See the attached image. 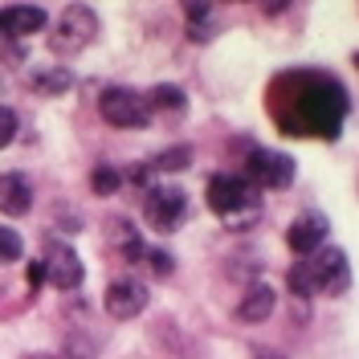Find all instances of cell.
I'll return each mask as SVG.
<instances>
[{"label": "cell", "mask_w": 359, "mask_h": 359, "mask_svg": "<svg viewBox=\"0 0 359 359\" xmlns=\"http://www.w3.org/2000/svg\"><path fill=\"white\" fill-rule=\"evenodd\" d=\"M278 94H282V102H273V114L282 118V127L290 135L335 139L347 118V90L323 74H290L278 82L273 98Z\"/></svg>", "instance_id": "obj_1"}, {"label": "cell", "mask_w": 359, "mask_h": 359, "mask_svg": "<svg viewBox=\"0 0 359 359\" xmlns=\"http://www.w3.org/2000/svg\"><path fill=\"white\" fill-rule=\"evenodd\" d=\"M208 208L221 217L229 229H245L257 221V188L245 176H212L208 180Z\"/></svg>", "instance_id": "obj_2"}, {"label": "cell", "mask_w": 359, "mask_h": 359, "mask_svg": "<svg viewBox=\"0 0 359 359\" xmlns=\"http://www.w3.org/2000/svg\"><path fill=\"white\" fill-rule=\"evenodd\" d=\"M98 111H102V118L114 123V127H143L147 114H151V107H147L143 94H135V90H127V86H107L102 98H98Z\"/></svg>", "instance_id": "obj_3"}, {"label": "cell", "mask_w": 359, "mask_h": 359, "mask_svg": "<svg viewBox=\"0 0 359 359\" xmlns=\"http://www.w3.org/2000/svg\"><path fill=\"white\" fill-rule=\"evenodd\" d=\"M306 269H311V282L318 294H343L351 286V266H347L343 249H318V253H311Z\"/></svg>", "instance_id": "obj_4"}, {"label": "cell", "mask_w": 359, "mask_h": 359, "mask_svg": "<svg viewBox=\"0 0 359 359\" xmlns=\"http://www.w3.org/2000/svg\"><path fill=\"white\" fill-rule=\"evenodd\" d=\"M245 180L257 188H290L294 180V159L282 156V151H266V147H257V151H249L245 159Z\"/></svg>", "instance_id": "obj_5"}, {"label": "cell", "mask_w": 359, "mask_h": 359, "mask_svg": "<svg viewBox=\"0 0 359 359\" xmlns=\"http://www.w3.org/2000/svg\"><path fill=\"white\" fill-rule=\"evenodd\" d=\"M94 33H98V17H94V8L86 4H69L66 13H62V21L53 29V49H82V45L94 41Z\"/></svg>", "instance_id": "obj_6"}, {"label": "cell", "mask_w": 359, "mask_h": 359, "mask_svg": "<svg viewBox=\"0 0 359 359\" xmlns=\"http://www.w3.org/2000/svg\"><path fill=\"white\" fill-rule=\"evenodd\" d=\"M143 212H147V224H151V229L176 233L180 221L188 217V201H184V192H176V188H147Z\"/></svg>", "instance_id": "obj_7"}, {"label": "cell", "mask_w": 359, "mask_h": 359, "mask_svg": "<svg viewBox=\"0 0 359 359\" xmlns=\"http://www.w3.org/2000/svg\"><path fill=\"white\" fill-rule=\"evenodd\" d=\"M41 269L57 290H78V286H82V262H78V253H74L66 241H45Z\"/></svg>", "instance_id": "obj_8"}, {"label": "cell", "mask_w": 359, "mask_h": 359, "mask_svg": "<svg viewBox=\"0 0 359 359\" xmlns=\"http://www.w3.org/2000/svg\"><path fill=\"white\" fill-rule=\"evenodd\" d=\"M147 306V286L143 282H135V278H118L107 286V311L111 318H135V314H143Z\"/></svg>", "instance_id": "obj_9"}, {"label": "cell", "mask_w": 359, "mask_h": 359, "mask_svg": "<svg viewBox=\"0 0 359 359\" xmlns=\"http://www.w3.org/2000/svg\"><path fill=\"white\" fill-rule=\"evenodd\" d=\"M323 237H327V217H323V212H302V217L290 224V233H286V245H290L298 257H311L314 249L323 245Z\"/></svg>", "instance_id": "obj_10"}, {"label": "cell", "mask_w": 359, "mask_h": 359, "mask_svg": "<svg viewBox=\"0 0 359 359\" xmlns=\"http://www.w3.org/2000/svg\"><path fill=\"white\" fill-rule=\"evenodd\" d=\"M45 25H49V17H45V8H37V4H13V8L0 13V29L8 37H33V33H41Z\"/></svg>", "instance_id": "obj_11"}, {"label": "cell", "mask_w": 359, "mask_h": 359, "mask_svg": "<svg viewBox=\"0 0 359 359\" xmlns=\"http://www.w3.org/2000/svg\"><path fill=\"white\" fill-rule=\"evenodd\" d=\"M29 208H33V188H29V180L17 176V172L0 176V212H4V217H25Z\"/></svg>", "instance_id": "obj_12"}, {"label": "cell", "mask_w": 359, "mask_h": 359, "mask_svg": "<svg viewBox=\"0 0 359 359\" xmlns=\"http://www.w3.org/2000/svg\"><path fill=\"white\" fill-rule=\"evenodd\" d=\"M273 302H278V294L269 290V286H253V290H245L237 314H241L245 323H266L269 314H273Z\"/></svg>", "instance_id": "obj_13"}, {"label": "cell", "mask_w": 359, "mask_h": 359, "mask_svg": "<svg viewBox=\"0 0 359 359\" xmlns=\"http://www.w3.org/2000/svg\"><path fill=\"white\" fill-rule=\"evenodd\" d=\"M21 253H25L21 233H17V229H4V224H0V266H13V262H21Z\"/></svg>", "instance_id": "obj_14"}, {"label": "cell", "mask_w": 359, "mask_h": 359, "mask_svg": "<svg viewBox=\"0 0 359 359\" xmlns=\"http://www.w3.org/2000/svg\"><path fill=\"white\" fill-rule=\"evenodd\" d=\"M147 107H159V111H184V90L180 86H156Z\"/></svg>", "instance_id": "obj_15"}, {"label": "cell", "mask_w": 359, "mask_h": 359, "mask_svg": "<svg viewBox=\"0 0 359 359\" xmlns=\"http://www.w3.org/2000/svg\"><path fill=\"white\" fill-rule=\"evenodd\" d=\"M208 17H212V8H204V4H192L188 8V37L192 41H208Z\"/></svg>", "instance_id": "obj_16"}, {"label": "cell", "mask_w": 359, "mask_h": 359, "mask_svg": "<svg viewBox=\"0 0 359 359\" xmlns=\"http://www.w3.org/2000/svg\"><path fill=\"white\" fill-rule=\"evenodd\" d=\"M90 184H94L98 196H114V188H118V172H114L111 163H98L94 176H90Z\"/></svg>", "instance_id": "obj_17"}, {"label": "cell", "mask_w": 359, "mask_h": 359, "mask_svg": "<svg viewBox=\"0 0 359 359\" xmlns=\"http://www.w3.org/2000/svg\"><path fill=\"white\" fill-rule=\"evenodd\" d=\"M188 159H192L188 147H172V151H163V156L156 159V168H163V172H180V168H188Z\"/></svg>", "instance_id": "obj_18"}, {"label": "cell", "mask_w": 359, "mask_h": 359, "mask_svg": "<svg viewBox=\"0 0 359 359\" xmlns=\"http://www.w3.org/2000/svg\"><path fill=\"white\" fill-rule=\"evenodd\" d=\"M290 290L298 294V298H306V294L314 290V282H311V269H306V262H298V266L290 269Z\"/></svg>", "instance_id": "obj_19"}, {"label": "cell", "mask_w": 359, "mask_h": 359, "mask_svg": "<svg viewBox=\"0 0 359 359\" xmlns=\"http://www.w3.org/2000/svg\"><path fill=\"white\" fill-rule=\"evenodd\" d=\"M17 127H21V123H17V111L0 107V151H4V147H8V143L17 139Z\"/></svg>", "instance_id": "obj_20"}, {"label": "cell", "mask_w": 359, "mask_h": 359, "mask_svg": "<svg viewBox=\"0 0 359 359\" xmlns=\"http://www.w3.org/2000/svg\"><path fill=\"white\" fill-rule=\"evenodd\" d=\"M143 266H151V273L168 278V273H172V257H168L163 249H143Z\"/></svg>", "instance_id": "obj_21"}, {"label": "cell", "mask_w": 359, "mask_h": 359, "mask_svg": "<svg viewBox=\"0 0 359 359\" xmlns=\"http://www.w3.org/2000/svg\"><path fill=\"white\" fill-rule=\"evenodd\" d=\"M66 86H69V74H66V69H53V74L37 78V90H45V94H62Z\"/></svg>", "instance_id": "obj_22"}, {"label": "cell", "mask_w": 359, "mask_h": 359, "mask_svg": "<svg viewBox=\"0 0 359 359\" xmlns=\"http://www.w3.org/2000/svg\"><path fill=\"white\" fill-rule=\"evenodd\" d=\"M45 282V269H41V262H33L29 266V286H41Z\"/></svg>", "instance_id": "obj_23"}, {"label": "cell", "mask_w": 359, "mask_h": 359, "mask_svg": "<svg viewBox=\"0 0 359 359\" xmlns=\"http://www.w3.org/2000/svg\"><path fill=\"white\" fill-rule=\"evenodd\" d=\"M355 69H359V53H355Z\"/></svg>", "instance_id": "obj_24"}, {"label": "cell", "mask_w": 359, "mask_h": 359, "mask_svg": "<svg viewBox=\"0 0 359 359\" xmlns=\"http://www.w3.org/2000/svg\"><path fill=\"white\" fill-rule=\"evenodd\" d=\"M0 37H4V29H0Z\"/></svg>", "instance_id": "obj_25"}]
</instances>
